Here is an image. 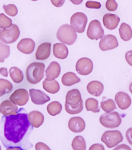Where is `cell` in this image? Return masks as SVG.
I'll list each match as a JSON object with an SVG mask.
<instances>
[{"instance_id": "1", "label": "cell", "mask_w": 132, "mask_h": 150, "mask_svg": "<svg viewBox=\"0 0 132 150\" xmlns=\"http://www.w3.org/2000/svg\"><path fill=\"white\" fill-rule=\"evenodd\" d=\"M33 128L24 108L16 114L3 115L0 123V139L7 150H26L32 147L29 137Z\"/></svg>"}, {"instance_id": "2", "label": "cell", "mask_w": 132, "mask_h": 150, "mask_svg": "<svg viewBox=\"0 0 132 150\" xmlns=\"http://www.w3.org/2000/svg\"><path fill=\"white\" fill-rule=\"evenodd\" d=\"M45 66L42 63L33 62L29 65L26 70L28 81L31 84L40 83L44 77Z\"/></svg>"}, {"instance_id": "3", "label": "cell", "mask_w": 132, "mask_h": 150, "mask_svg": "<svg viewBox=\"0 0 132 150\" xmlns=\"http://www.w3.org/2000/svg\"><path fill=\"white\" fill-rule=\"evenodd\" d=\"M57 37L61 42L71 45L75 42L77 35L75 29L68 24L61 25L57 30Z\"/></svg>"}, {"instance_id": "4", "label": "cell", "mask_w": 132, "mask_h": 150, "mask_svg": "<svg viewBox=\"0 0 132 150\" xmlns=\"http://www.w3.org/2000/svg\"><path fill=\"white\" fill-rule=\"evenodd\" d=\"M99 121L102 126L109 129L118 127L121 123V117L117 112H110L103 114L99 118Z\"/></svg>"}, {"instance_id": "5", "label": "cell", "mask_w": 132, "mask_h": 150, "mask_svg": "<svg viewBox=\"0 0 132 150\" xmlns=\"http://www.w3.org/2000/svg\"><path fill=\"white\" fill-rule=\"evenodd\" d=\"M20 33L18 26L13 24L9 29H0V40L5 44H12L18 40Z\"/></svg>"}, {"instance_id": "6", "label": "cell", "mask_w": 132, "mask_h": 150, "mask_svg": "<svg viewBox=\"0 0 132 150\" xmlns=\"http://www.w3.org/2000/svg\"><path fill=\"white\" fill-rule=\"evenodd\" d=\"M122 134L119 131H107L103 134L101 140L109 148H112L123 141Z\"/></svg>"}, {"instance_id": "7", "label": "cell", "mask_w": 132, "mask_h": 150, "mask_svg": "<svg viewBox=\"0 0 132 150\" xmlns=\"http://www.w3.org/2000/svg\"><path fill=\"white\" fill-rule=\"evenodd\" d=\"M88 19L87 16L82 12H76L71 16L70 19L71 25L78 33L85 31Z\"/></svg>"}, {"instance_id": "8", "label": "cell", "mask_w": 132, "mask_h": 150, "mask_svg": "<svg viewBox=\"0 0 132 150\" xmlns=\"http://www.w3.org/2000/svg\"><path fill=\"white\" fill-rule=\"evenodd\" d=\"M104 34V31L101 23L97 20H93L89 25L87 35L92 40H97L101 39Z\"/></svg>"}, {"instance_id": "9", "label": "cell", "mask_w": 132, "mask_h": 150, "mask_svg": "<svg viewBox=\"0 0 132 150\" xmlns=\"http://www.w3.org/2000/svg\"><path fill=\"white\" fill-rule=\"evenodd\" d=\"M29 95L28 91L24 88L16 90L10 96L9 99L19 106L25 105L28 102Z\"/></svg>"}, {"instance_id": "10", "label": "cell", "mask_w": 132, "mask_h": 150, "mask_svg": "<svg viewBox=\"0 0 132 150\" xmlns=\"http://www.w3.org/2000/svg\"><path fill=\"white\" fill-rule=\"evenodd\" d=\"M93 64L92 60L88 58H82L78 60L76 65V70L80 75H88L92 72Z\"/></svg>"}, {"instance_id": "11", "label": "cell", "mask_w": 132, "mask_h": 150, "mask_svg": "<svg viewBox=\"0 0 132 150\" xmlns=\"http://www.w3.org/2000/svg\"><path fill=\"white\" fill-rule=\"evenodd\" d=\"M30 96L32 103L36 105H43L50 100V98L40 90L30 89Z\"/></svg>"}, {"instance_id": "12", "label": "cell", "mask_w": 132, "mask_h": 150, "mask_svg": "<svg viewBox=\"0 0 132 150\" xmlns=\"http://www.w3.org/2000/svg\"><path fill=\"white\" fill-rule=\"evenodd\" d=\"M99 45L101 50L105 51L118 47L119 43L115 36L109 34L103 37L99 42Z\"/></svg>"}, {"instance_id": "13", "label": "cell", "mask_w": 132, "mask_h": 150, "mask_svg": "<svg viewBox=\"0 0 132 150\" xmlns=\"http://www.w3.org/2000/svg\"><path fill=\"white\" fill-rule=\"evenodd\" d=\"M115 101L119 108L122 110L128 108L132 103L131 97L123 91L119 92L116 94Z\"/></svg>"}, {"instance_id": "14", "label": "cell", "mask_w": 132, "mask_h": 150, "mask_svg": "<svg viewBox=\"0 0 132 150\" xmlns=\"http://www.w3.org/2000/svg\"><path fill=\"white\" fill-rule=\"evenodd\" d=\"M0 110L1 113L6 116L16 114L19 111L17 105L10 99L4 100L0 104Z\"/></svg>"}, {"instance_id": "15", "label": "cell", "mask_w": 132, "mask_h": 150, "mask_svg": "<svg viewBox=\"0 0 132 150\" xmlns=\"http://www.w3.org/2000/svg\"><path fill=\"white\" fill-rule=\"evenodd\" d=\"M85 122L80 117H71L68 123V128L74 133L82 132L85 128Z\"/></svg>"}, {"instance_id": "16", "label": "cell", "mask_w": 132, "mask_h": 150, "mask_svg": "<svg viewBox=\"0 0 132 150\" xmlns=\"http://www.w3.org/2000/svg\"><path fill=\"white\" fill-rule=\"evenodd\" d=\"M35 47V42L30 38L22 39L17 45L18 50L25 54H31L34 51Z\"/></svg>"}, {"instance_id": "17", "label": "cell", "mask_w": 132, "mask_h": 150, "mask_svg": "<svg viewBox=\"0 0 132 150\" xmlns=\"http://www.w3.org/2000/svg\"><path fill=\"white\" fill-rule=\"evenodd\" d=\"M120 18L117 15L107 13L103 18V23L107 29L113 30L116 28L120 22Z\"/></svg>"}, {"instance_id": "18", "label": "cell", "mask_w": 132, "mask_h": 150, "mask_svg": "<svg viewBox=\"0 0 132 150\" xmlns=\"http://www.w3.org/2000/svg\"><path fill=\"white\" fill-rule=\"evenodd\" d=\"M51 44L44 42L39 46L36 53V59L38 60H45L49 57L51 53Z\"/></svg>"}, {"instance_id": "19", "label": "cell", "mask_w": 132, "mask_h": 150, "mask_svg": "<svg viewBox=\"0 0 132 150\" xmlns=\"http://www.w3.org/2000/svg\"><path fill=\"white\" fill-rule=\"evenodd\" d=\"M28 118L30 125L38 128L43 125L44 117L42 112L37 110L32 111L28 114Z\"/></svg>"}, {"instance_id": "20", "label": "cell", "mask_w": 132, "mask_h": 150, "mask_svg": "<svg viewBox=\"0 0 132 150\" xmlns=\"http://www.w3.org/2000/svg\"><path fill=\"white\" fill-rule=\"evenodd\" d=\"M82 100L81 93L77 89L69 91L66 95V103L70 105H77Z\"/></svg>"}, {"instance_id": "21", "label": "cell", "mask_w": 132, "mask_h": 150, "mask_svg": "<svg viewBox=\"0 0 132 150\" xmlns=\"http://www.w3.org/2000/svg\"><path fill=\"white\" fill-rule=\"evenodd\" d=\"M87 89L88 92L91 95L98 97L104 91V86L99 81H91L87 85Z\"/></svg>"}, {"instance_id": "22", "label": "cell", "mask_w": 132, "mask_h": 150, "mask_svg": "<svg viewBox=\"0 0 132 150\" xmlns=\"http://www.w3.org/2000/svg\"><path fill=\"white\" fill-rule=\"evenodd\" d=\"M46 72L47 78L55 79L59 77L61 72V67L57 62H52L47 68Z\"/></svg>"}, {"instance_id": "23", "label": "cell", "mask_w": 132, "mask_h": 150, "mask_svg": "<svg viewBox=\"0 0 132 150\" xmlns=\"http://www.w3.org/2000/svg\"><path fill=\"white\" fill-rule=\"evenodd\" d=\"M43 88L49 93L55 94L59 91L60 86L59 83L54 79L46 78L43 82Z\"/></svg>"}, {"instance_id": "24", "label": "cell", "mask_w": 132, "mask_h": 150, "mask_svg": "<svg viewBox=\"0 0 132 150\" xmlns=\"http://www.w3.org/2000/svg\"><path fill=\"white\" fill-rule=\"evenodd\" d=\"M53 54L57 59H66L68 55L67 47L64 44L61 43L54 44L53 45Z\"/></svg>"}, {"instance_id": "25", "label": "cell", "mask_w": 132, "mask_h": 150, "mask_svg": "<svg viewBox=\"0 0 132 150\" xmlns=\"http://www.w3.org/2000/svg\"><path fill=\"white\" fill-rule=\"evenodd\" d=\"M61 81L64 86H71L79 83L81 81V80L75 73L68 72L64 74L62 76Z\"/></svg>"}, {"instance_id": "26", "label": "cell", "mask_w": 132, "mask_h": 150, "mask_svg": "<svg viewBox=\"0 0 132 150\" xmlns=\"http://www.w3.org/2000/svg\"><path fill=\"white\" fill-rule=\"evenodd\" d=\"M119 33L121 40L124 41H128L132 37V29L129 25L126 23L121 24L119 28Z\"/></svg>"}, {"instance_id": "27", "label": "cell", "mask_w": 132, "mask_h": 150, "mask_svg": "<svg viewBox=\"0 0 132 150\" xmlns=\"http://www.w3.org/2000/svg\"><path fill=\"white\" fill-rule=\"evenodd\" d=\"M11 80L16 83H20L23 81L24 74L23 71L17 67H12L9 70Z\"/></svg>"}, {"instance_id": "28", "label": "cell", "mask_w": 132, "mask_h": 150, "mask_svg": "<svg viewBox=\"0 0 132 150\" xmlns=\"http://www.w3.org/2000/svg\"><path fill=\"white\" fill-rule=\"evenodd\" d=\"M62 110V105L57 101H54L48 104L47 111L51 116H54L59 114Z\"/></svg>"}, {"instance_id": "29", "label": "cell", "mask_w": 132, "mask_h": 150, "mask_svg": "<svg viewBox=\"0 0 132 150\" xmlns=\"http://www.w3.org/2000/svg\"><path fill=\"white\" fill-rule=\"evenodd\" d=\"M13 90V85L7 80L0 79V97L11 92Z\"/></svg>"}, {"instance_id": "30", "label": "cell", "mask_w": 132, "mask_h": 150, "mask_svg": "<svg viewBox=\"0 0 132 150\" xmlns=\"http://www.w3.org/2000/svg\"><path fill=\"white\" fill-rule=\"evenodd\" d=\"M72 148L74 150H85L86 149V141L83 137L77 136L74 137L71 144Z\"/></svg>"}, {"instance_id": "31", "label": "cell", "mask_w": 132, "mask_h": 150, "mask_svg": "<svg viewBox=\"0 0 132 150\" xmlns=\"http://www.w3.org/2000/svg\"><path fill=\"white\" fill-rule=\"evenodd\" d=\"M85 107L88 111H92L94 113L100 111V108L98 107V101L94 98H88L86 100Z\"/></svg>"}, {"instance_id": "32", "label": "cell", "mask_w": 132, "mask_h": 150, "mask_svg": "<svg viewBox=\"0 0 132 150\" xmlns=\"http://www.w3.org/2000/svg\"><path fill=\"white\" fill-rule=\"evenodd\" d=\"M65 110L67 113L71 115L80 113L83 110V101L82 100L77 105H70L66 103L65 104Z\"/></svg>"}, {"instance_id": "33", "label": "cell", "mask_w": 132, "mask_h": 150, "mask_svg": "<svg viewBox=\"0 0 132 150\" xmlns=\"http://www.w3.org/2000/svg\"><path fill=\"white\" fill-rule=\"evenodd\" d=\"M100 107L104 112H110L116 109L114 101L112 99H108L100 103Z\"/></svg>"}, {"instance_id": "34", "label": "cell", "mask_w": 132, "mask_h": 150, "mask_svg": "<svg viewBox=\"0 0 132 150\" xmlns=\"http://www.w3.org/2000/svg\"><path fill=\"white\" fill-rule=\"evenodd\" d=\"M10 53V47L0 42V62L4 63L5 59L9 57Z\"/></svg>"}, {"instance_id": "35", "label": "cell", "mask_w": 132, "mask_h": 150, "mask_svg": "<svg viewBox=\"0 0 132 150\" xmlns=\"http://www.w3.org/2000/svg\"><path fill=\"white\" fill-rule=\"evenodd\" d=\"M12 20L4 13L0 14V28L6 29L12 25Z\"/></svg>"}, {"instance_id": "36", "label": "cell", "mask_w": 132, "mask_h": 150, "mask_svg": "<svg viewBox=\"0 0 132 150\" xmlns=\"http://www.w3.org/2000/svg\"><path fill=\"white\" fill-rule=\"evenodd\" d=\"M3 8L5 13L11 17H14L18 14V8L15 5L12 4H9L8 5H4Z\"/></svg>"}, {"instance_id": "37", "label": "cell", "mask_w": 132, "mask_h": 150, "mask_svg": "<svg viewBox=\"0 0 132 150\" xmlns=\"http://www.w3.org/2000/svg\"><path fill=\"white\" fill-rule=\"evenodd\" d=\"M106 7L109 11H115L118 7V4L115 0H107L106 2Z\"/></svg>"}, {"instance_id": "38", "label": "cell", "mask_w": 132, "mask_h": 150, "mask_svg": "<svg viewBox=\"0 0 132 150\" xmlns=\"http://www.w3.org/2000/svg\"><path fill=\"white\" fill-rule=\"evenodd\" d=\"M85 6L88 8L95 9H99L101 7V4L100 2L95 1H88L86 3Z\"/></svg>"}, {"instance_id": "39", "label": "cell", "mask_w": 132, "mask_h": 150, "mask_svg": "<svg viewBox=\"0 0 132 150\" xmlns=\"http://www.w3.org/2000/svg\"><path fill=\"white\" fill-rule=\"evenodd\" d=\"M35 149L36 150H50V148L46 144L42 143V142H39V143H36V146H35Z\"/></svg>"}, {"instance_id": "40", "label": "cell", "mask_w": 132, "mask_h": 150, "mask_svg": "<svg viewBox=\"0 0 132 150\" xmlns=\"http://www.w3.org/2000/svg\"><path fill=\"white\" fill-rule=\"evenodd\" d=\"M125 58L127 63L132 67V50L127 52L125 53Z\"/></svg>"}, {"instance_id": "41", "label": "cell", "mask_w": 132, "mask_h": 150, "mask_svg": "<svg viewBox=\"0 0 132 150\" xmlns=\"http://www.w3.org/2000/svg\"><path fill=\"white\" fill-rule=\"evenodd\" d=\"M125 136L128 142L132 146V127L130 128L127 131Z\"/></svg>"}, {"instance_id": "42", "label": "cell", "mask_w": 132, "mask_h": 150, "mask_svg": "<svg viewBox=\"0 0 132 150\" xmlns=\"http://www.w3.org/2000/svg\"><path fill=\"white\" fill-rule=\"evenodd\" d=\"M52 3L56 7H60L64 4L65 0H51Z\"/></svg>"}, {"instance_id": "43", "label": "cell", "mask_w": 132, "mask_h": 150, "mask_svg": "<svg viewBox=\"0 0 132 150\" xmlns=\"http://www.w3.org/2000/svg\"><path fill=\"white\" fill-rule=\"evenodd\" d=\"M89 150H105V148L102 144H94L89 148Z\"/></svg>"}, {"instance_id": "44", "label": "cell", "mask_w": 132, "mask_h": 150, "mask_svg": "<svg viewBox=\"0 0 132 150\" xmlns=\"http://www.w3.org/2000/svg\"><path fill=\"white\" fill-rule=\"evenodd\" d=\"M0 74L4 77H7L8 76L7 69L4 67L0 68Z\"/></svg>"}, {"instance_id": "45", "label": "cell", "mask_w": 132, "mask_h": 150, "mask_svg": "<svg viewBox=\"0 0 132 150\" xmlns=\"http://www.w3.org/2000/svg\"><path fill=\"white\" fill-rule=\"evenodd\" d=\"M131 150L130 147L127 146V145H124V144H121V145H119L118 147L115 148L114 150Z\"/></svg>"}, {"instance_id": "46", "label": "cell", "mask_w": 132, "mask_h": 150, "mask_svg": "<svg viewBox=\"0 0 132 150\" xmlns=\"http://www.w3.org/2000/svg\"><path fill=\"white\" fill-rule=\"evenodd\" d=\"M73 4L79 5L82 4L83 0H70Z\"/></svg>"}, {"instance_id": "47", "label": "cell", "mask_w": 132, "mask_h": 150, "mask_svg": "<svg viewBox=\"0 0 132 150\" xmlns=\"http://www.w3.org/2000/svg\"><path fill=\"white\" fill-rule=\"evenodd\" d=\"M129 90H130L131 93L132 94V82L131 83V84L130 85V86H129Z\"/></svg>"}, {"instance_id": "48", "label": "cell", "mask_w": 132, "mask_h": 150, "mask_svg": "<svg viewBox=\"0 0 132 150\" xmlns=\"http://www.w3.org/2000/svg\"><path fill=\"white\" fill-rule=\"evenodd\" d=\"M31 1H38V0H31Z\"/></svg>"}, {"instance_id": "49", "label": "cell", "mask_w": 132, "mask_h": 150, "mask_svg": "<svg viewBox=\"0 0 132 150\" xmlns=\"http://www.w3.org/2000/svg\"><path fill=\"white\" fill-rule=\"evenodd\" d=\"M1 150V146H0V150Z\"/></svg>"}, {"instance_id": "50", "label": "cell", "mask_w": 132, "mask_h": 150, "mask_svg": "<svg viewBox=\"0 0 132 150\" xmlns=\"http://www.w3.org/2000/svg\"><path fill=\"white\" fill-rule=\"evenodd\" d=\"M0 113H1V110H0Z\"/></svg>"}]
</instances>
